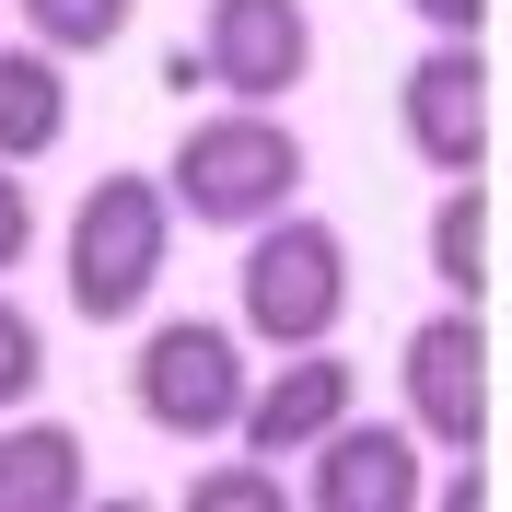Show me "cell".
I'll list each match as a JSON object with an SVG mask.
<instances>
[{"label":"cell","instance_id":"6da1fadb","mask_svg":"<svg viewBox=\"0 0 512 512\" xmlns=\"http://www.w3.org/2000/svg\"><path fill=\"white\" fill-rule=\"evenodd\" d=\"M163 256H175V198H163V175H140V163L94 175L82 210H70V233H59L70 315L82 326H140V303L163 291Z\"/></svg>","mask_w":512,"mask_h":512},{"label":"cell","instance_id":"7a4b0ae2","mask_svg":"<svg viewBox=\"0 0 512 512\" xmlns=\"http://www.w3.org/2000/svg\"><path fill=\"white\" fill-rule=\"evenodd\" d=\"M163 198H175V222H198V233H256L268 210L303 198V140H291L280 105L187 117V140L163 152Z\"/></svg>","mask_w":512,"mask_h":512},{"label":"cell","instance_id":"3957f363","mask_svg":"<svg viewBox=\"0 0 512 512\" xmlns=\"http://www.w3.org/2000/svg\"><path fill=\"white\" fill-rule=\"evenodd\" d=\"M350 233L315 222L303 198L291 210H268V222L245 233V268H233V326L245 338H268V350H315V338H338L350 326Z\"/></svg>","mask_w":512,"mask_h":512},{"label":"cell","instance_id":"277c9868","mask_svg":"<svg viewBox=\"0 0 512 512\" xmlns=\"http://www.w3.org/2000/svg\"><path fill=\"white\" fill-rule=\"evenodd\" d=\"M128 408L163 443H222L233 408H245V338L222 315H163L128 361Z\"/></svg>","mask_w":512,"mask_h":512},{"label":"cell","instance_id":"5b68a950","mask_svg":"<svg viewBox=\"0 0 512 512\" xmlns=\"http://www.w3.org/2000/svg\"><path fill=\"white\" fill-rule=\"evenodd\" d=\"M396 396H408V431L431 454H489V315L478 303H443V315L408 326Z\"/></svg>","mask_w":512,"mask_h":512},{"label":"cell","instance_id":"8992f818","mask_svg":"<svg viewBox=\"0 0 512 512\" xmlns=\"http://www.w3.org/2000/svg\"><path fill=\"white\" fill-rule=\"evenodd\" d=\"M396 140H408L431 175H489V59H478V35H443V47L408 59V82H396Z\"/></svg>","mask_w":512,"mask_h":512},{"label":"cell","instance_id":"52a82bcc","mask_svg":"<svg viewBox=\"0 0 512 512\" xmlns=\"http://www.w3.org/2000/svg\"><path fill=\"white\" fill-rule=\"evenodd\" d=\"M198 70L233 105H280L315 70V12L303 0H210L198 12Z\"/></svg>","mask_w":512,"mask_h":512},{"label":"cell","instance_id":"ba28073f","mask_svg":"<svg viewBox=\"0 0 512 512\" xmlns=\"http://www.w3.org/2000/svg\"><path fill=\"white\" fill-rule=\"evenodd\" d=\"M303 466H315V478L291 489L303 512H419V501H431L408 419H361V408H350L338 431H315V443H303Z\"/></svg>","mask_w":512,"mask_h":512},{"label":"cell","instance_id":"9c48e42d","mask_svg":"<svg viewBox=\"0 0 512 512\" xmlns=\"http://www.w3.org/2000/svg\"><path fill=\"white\" fill-rule=\"evenodd\" d=\"M361 396V373L338 361V338H315V350H280V373H245V408H233V443L268 454V466H303V443L315 431H338Z\"/></svg>","mask_w":512,"mask_h":512},{"label":"cell","instance_id":"30bf717a","mask_svg":"<svg viewBox=\"0 0 512 512\" xmlns=\"http://www.w3.org/2000/svg\"><path fill=\"white\" fill-rule=\"evenodd\" d=\"M82 466H94V454H82L70 419H12V431H0V512H82L94 501Z\"/></svg>","mask_w":512,"mask_h":512},{"label":"cell","instance_id":"8fae6325","mask_svg":"<svg viewBox=\"0 0 512 512\" xmlns=\"http://www.w3.org/2000/svg\"><path fill=\"white\" fill-rule=\"evenodd\" d=\"M70 140V59L47 47H0V163H47Z\"/></svg>","mask_w":512,"mask_h":512},{"label":"cell","instance_id":"7c38bea8","mask_svg":"<svg viewBox=\"0 0 512 512\" xmlns=\"http://www.w3.org/2000/svg\"><path fill=\"white\" fill-rule=\"evenodd\" d=\"M431 280H443V303H489V187H478V175H443V210H431Z\"/></svg>","mask_w":512,"mask_h":512},{"label":"cell","instance_id":"4fadbf2b","mask_svg":"<svg viewBox=\"0 0 512 512\" xmlns=\"http://www.w3.org/2000/svg\"><path fill=\"white\" fill-rule=\"evenodd\" d=\"M0 12H24V35L47 47V59H94V47H117V35H128L140 0H0Z\"/></svg>","mask_w":512,"mask_h":512},{"label":"cell","instance_id":"5bb4252c","mask_svg":"<svg viewBox=\"0 0 512 512\" xmlns=\"http://www.w3.org/2000/svg\"><path fill=\"white\" fill-rule=\"evenodd\" d=\"M291 478L268 466V454H245V466H210V478H187V512H280Z\"/></svg>","mask_w":512,"mask_h":512},{"label":"cell","instance_id":"9a60e30c","mask_svg":"<svg viewBox=\"0 0 512 512\" xmlns=\"http://www.w3.org/2000/svg\"><path fill=\"white\" fill-rule=\"evenodd\" d=\"M35 384H47V338H35V315L0 291V408H24Z\"/></svg>","mask_w":512,"mask_h":512},{"label":"cell","instance_id":"2e32d148","mask_svg":"<svg viewBox=\"0 0 512 512\" xmlns=\"http://www.w3.org/2000/svg\"><path fill=\"white\" fill-rule=\"evenodd\" d=\"M35 256V187H24V163H0V280Z\"/></svg>","mask_w":512,"mask_h":512},{"label":"cell","instance_id":"e0dca14e","mask_svg":"<svg viewBox=\"0 0 512 512\" xmlns=\"http://www.w3.org/2000/svg\"><path fill=\"white\" fill-rule=\"evenodd\" d=\"M408 12H419L431 35H478V24H489V0H408Z\"/></svg>","mask_w":512,"mask_h":512}]
</instances>
